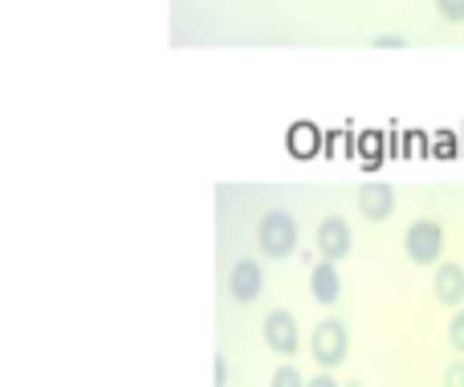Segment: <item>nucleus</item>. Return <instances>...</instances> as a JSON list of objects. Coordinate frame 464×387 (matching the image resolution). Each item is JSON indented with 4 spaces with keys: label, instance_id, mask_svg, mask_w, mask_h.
<instances>
[{
    "label": "nucleus",
    "instance_id": "1",
    "mask_svg": "<svg viewBox=\"0 0 464 387\" xmlns=\"http://www.w3.org/2000/svg\"><path fill=\"white\" fill-rule=\"evenodd\" d=\"M310 355H314V363H318L322 372H334V367L346 363V355H351V331H346L343 318H326V323L314 326Z\"/></svg>",
    "mask_w": 464,
    "mask_h": 387
},
{
    "label": "nucleus",
    "instance_id": "2",
    "mask_svg": "<svg viewBox=\"0 0 464 387\" xmlns=\"http://www.w3.org/2000/svg\"><path fill=\"white\" fill-rule=\"evenodd\" d=\"M256 245H261L265 257L285 261L297 249V220L285 208H269L261 217V225H256Z\"/></svg>",
    "mask_w": 464,
    "mask_h": 387
},
{
    "label": "nucleus",
    "instance_id": "3",
    "mask_svg": "<svg viewBox=\"0 0 464 387\" xmlns=\"http://www.w3.org/2000/svg\"><path fill=\"white\" fill-rule=\"evenodd\" d=\"M403 253H408V261H416V266H436L444 253V225L432 217L416 220V225L408 228V237H403Z\"/></svg>",
    "mask_w": 464,
    "mask_h": 387
},
{
    "label": "nucleus",
    "instance_id": "4",
    "mask_svg": "<svg viewBox=\"0 0 464 387\" xmlns=\"http://www.w3.org/2000/svg\"><path fill=\"white\" fill-rule=\"evenodd\" d=\"M261 331H265L269 351H277L281 359H294L297 351H302V331H297V318L289 314V310H269Z\"/></svg>",
    "mask_w": 464,
    "mask_h": 387
},
{
    "label": "nucleus",
    "instance_id": "5",
    "mask_svg": "<svg viewBox=\"0 0 464 387\" xmlns=\"http://www.w3.org/2000/svg\"><path fill=\"white\" fill-rule=\"evenodd\" d=\"M261 290H265L261 266H256L253 257H240L237 266L228 269V298L240 302V306H253V302L261 298Z\"/></svg>",
    "mask_w": 464,
    "mask_h": 387
},
{
    "label": "nucleus",
    "instance_id": "6",
    "mask_svg": "<svg viewBox=\"0 0 464 387\" xmlns=\"http://www.w3.org/2000/svg\"><path fill=\"white\" fill-rule=\"evenodd\" d=\"M314 245H318V253L326 261H343L346 253H351V245H354V233H351V225H346L343 217H322L318 233H314Z\"/></svg>",
    "mask_w": 464,
    "mask_h": 387
},
{
    "label": "nucleus",
    "instance_id": "7",
    "mask_svg": "<svg viewBox=\"0 0 464 387\" xmlns=\"http://www.w3.org/2000/svg\"><path fill=\"white\" fill-rule=\"evenodd\" d=\"M432 294L444 302V306H460L464 302V266L460 261H440L432 277Z\"/></svg>",
    "mask_w": 464,
    "mask_h": 387
},
{
    "label": "nucleus",
    "instance_id": "8",
    "mask_svg": "<svg viewBox=\"0 0 464 387\" xmlns=\"http://www.w3.org/2000/svg\"><path fill=\"white\" fill-rule=\"evenodd\" d=\"M359 212L367 220H387L395 212V192L387 184H362L359 188Z\"/></svg>",
    "mask_w": 464,
    "mask_h": 387
},
{
    "label": "nucleus",
    "instance_id": "9",
    "mask_svg": "<svg viewBox=\"0 0 464 387\" xmlns=\"http://www.w3.org/2000/svg\"><path fill=\"white\" fill-rule=\"evenodd\" d=\"M310 290H314V298H318L322 306H334V302L343 298V277H338L334 261H318V266H314Z\"/></svg>",
    "mask_w": 464,
    "mask_h": 387
},
{
    "label": "nucleus",
    "instance_id": "10",
    "mask_svg": "<svg viewBox=\"0 0 464 387\" xmlns=\"http://www.w3.org/2000/svg\"><path fill=\"white\" fill-rule=\"evenodd\" d=\"M436 13H440V21L449 24H460L464 21V0H432Z\"/></svg>",
    "mask_w": 464,
    "mask_h": 387
},
{
    "label": "nucleus",
    "instance_id": "11",
    "mask_svg": "<svg viewBox=\"0 0 464 387\" xmlns=\"http://www.w3.org/2000/svg\"><path fill=\"white\" fill-rule=\"evenodd\" d=\"M269 387H305V380H302V372H297V367H277V372H273V380H269Z\"/></svg>",
    "mask_w": 464,
    "mask_h": 387
},
{
    "label": "nucleus",
    "instance_id": "12",
    "mask_svg": "<svg viewBox=\"0 0 464 387\" xmlns=\"http://www.w3.org/2000/svg\"><path fill=\"white\" fill-rule=\"evenodd\" d=\"M449 343H452V351H457V355H464V310H457V314H452V323H449Z\"/></svg>",
    "mask_w": 464,
    "mask_h": 387
},
{
    "label": "nucleus",
    "instance_id": "13",
    "mask_svg": "<svg viewBox=\"0 0 464 387\" xmlns=\"http://www.w3.org/2000/svg\"><path fill=\"white\" fill-rule=\"evenodd\" d=\"M444 387H464V359H452L444 367Z\"/></svg>",
    "mask_w": 464,
    "mask_h": 387
},
{
    "label": "nucleus",
    "instance_id": "14",
    "mask_svg": "<svg viewBox=\"0 0 464 387\" xmlns=\"http://www.w3.org/2000/svg\"><path fill=\"white\" fill-rule=\"evenodd\" d=\"M305 387H343V383H338V380H334V375H330V372H322V375H314V380L305 383Z\"/></svg>",
    "mask_w": 464,
    "mask_h": 387
},
{
    "label": "nucleus",
    "instance_id": "15",
    "mask_svg": "<svg viewBox=\"0 0 464 387\" xmlns=\"http://www.w3.org/2000/svg\"><path fill=\"white\" fill-rule=\"evenodd\" d=\"M225 380H228V363L225 359H217V387H225Z\"/></svg>",
    "mask_w": 464,
    "mask_h": 387
},
{
    "label": "nucleus",
    "instance_id": "16",
    "mask_svg": "<svg viewBox=\"0 0 464 387\" xmlns=\"http://www.w3.org/2000/svg\"><path fill=\"white\" fill-rule=\"evenodd\" d=\"M375 45H379V49H395V45H403V41H400V37H379Z\"/></svg>",
    "mask_w": 464,
    "mask_h": 387
},
{
    "label": "nucleus",
    "instance_id": "17",
    "mask_svg": "<svg viewBox=\"0 0 464 387\" xmlns=\"http://www.w3.org/2000/svg\"><path fill=\"white\" fill-rule=\"evenodd\" d=\"M346 387H362V383H346Z\"/></svg>",
    "mask_w": 464,
    "mask_h": 387
}]
</instances>
